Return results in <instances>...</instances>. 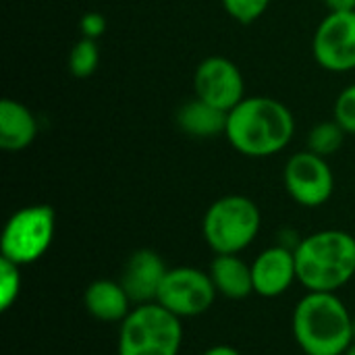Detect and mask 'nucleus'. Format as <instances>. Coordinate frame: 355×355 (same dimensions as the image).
I'll use <instances>...</instances> for the list:
<instances>
[{
	"label": "nucleus",
	"instance_id": "17",
	"mask_svg": "<svg viewBox=\"0 0 355 355\" xmlns=\"http://www.w3.org/2000/svg\"><path fill=\"white\" fill-rule=\"evenodd\" d=\"M345 129L333 119V121H322L318 125H314L308 133V150L329 158L333 154H337L345 141Z\"/></svg>",
	"mask_w": 355,
	"mask_h": 355
},
{
	"label": "nucleus",
	"instance_id": "4",
	"mask_svg": "<svg viewBox=\"0 0 355 355\" xmlns=\"http://www.w3.org/2000/svg\"><path fill=\"white\" fill-rule=\"evenodd\" d=\"M183 345L181 318L160 304L133 306L121 322L116 355H179Z\"/></svg>",
	"mask_w": 355,
	"mask_h": 355
},
{
	"label": "nucleus",
	"instance_id": "5",
	"mask_svg": "<svg viewBox=\"0 0 355 355\" xmlns=\"http://www.w3.org/2000/svg\"><path fill=\"white\" fill-rule=\"evenodd\" d=\"M262 214L248 196H223L204 214L202 233L214 254H239L260 233Z\"/></svg>",
	"mask_w": 355,
	"mask_h": 355
},
{
	"label": "nucleus",
	"instance_id": "2",
	"mask_svg": "<svg viewBox=\"0 0 355 355\" xmlns=\"http://www.w3.org/2000/svg\"><path fill=\"white\" fill-rule=\"evenodd\" d=\"M291 331L306 355H345L354 345V318L335 293L308 291L293 310Z\"/></svg>",
	"mask_w": 355,
	"mask_h": 355
},
{
	"label": "nucleus",
	"instance_id": "20",
	"mask_svg": "<svg viewBox=\"0 0 355 355\" xmlns=\"http://www.w3.org/2000/svg\"><path fill=\"white\" fill-rule=\"evenodd\" d=\"M268 4L270 0H223V8L227 10V15L241 25L258 21L266 12Z\"/></svg>",
	"mask_w": 355,
	"mask_h": 355
},
{
	"label": "nucleus",
	"instance_id": "12",
	"mask_svg": "<svg viewBox=\"0 0 355 355\" xmlns=\"http://www.w3.org/2000/svg\"><path fill=\"white\" fill-rule=\"evenodd\" d=\"M166 272L168 268L160 254H156L154 250H137L127 258L119 281L131 302L135 306H141L156 302Z\"/></svg>",
	"mask_w": 355,
	"mask_h": 355
},
{
	"label": "nucleus",
	"instance_id": "7",
	"mask_svg": "<svg viewBox=\"0 0 355 355\" xmlns=\"http://www.w3.org/2000/svg\"><path fill=\"white\" fill-rule=\"evenodd\" d=\"M216 295L218 291L208 272L193 266H177L168 268L156 304L177 318H196L214 306Z\"/></svg>",
	"mask_w": 355,
	"mask_h": 355
},
{
	"label": "nucleus",
	"instance_id": "19",
	"mask_svg": "<svg viewBox=\"0 0 355 355\" xmlns=\"http://www.w3.org/2000/svg\"><path fill=\"white\" fill-rule=\"evenodd\" d=\"M21 293V266L0 258V310L6 312Z\"/></svg>",
	"mask_w": 355,
	"mask_h": 355
},
{
	"label": "nucleus",
	"instance_id": "3",
	"mask_svg": "<svg viewBox=\"0 0 355 355\" xmlns=\"http://www.w3.org/2000/svg\"><path fill=\"white\" fill-rule=\"evenodd\" d=\"M297 281L316 293H335L355 277V237L327 229L304 237L295 245Z\"/></svg>",
	"mask_w": 355,
	"mask_h": 355
},
{
	"label": "nucleus",
	"instance_id": "25",
	"mask_svg": "<svg viewBox=\"0 0 355 355\" xmlns=\"http://www.w3.org/2000/svg\"><path fill=\"white\" fill-rule=\"evenodd\" d=\"M345 355H355V343L349 347V349H347V352H345Z\"/></svg>",
	"mask_w": 355,
	"mask_h": 355
},
{
	"label": "nucleus",
	"instance_id": "14",
	"mask_svg": "<svg viewBox=\"0 0 355 355\" xmlns=\"http://www.w3.org/2000/svg\"><path fill=\"white\" fill-rule=\"evenodd\" d=\"M208 275L218 291L227 300H245L254 293L252 264L239 258V254H214Z\"/></svg>",
	"mask_w": 355,
	"mask_h": 355
},
{
	"label": "nucleus",
	"instance_id": "24",
	"mask_svg": "<svg viewBox=\"0 0 355 355\" xmlns=\"http://www.w3.org/2000/svg\"><path fill=\"white\" fill-rule=\"evenodd\" d=\"M202 355H241L235 347H231V345H214V347H210V349H206Z\"/></svg>",
	"mask_w": 355,
	"mask_h": 355
},
{
	"label": "nucleus",
	"instance_id": "11",
	"mask_svg": "<svg viewBox=\"0 0 355 355\" xmlns=\"http://www.w3.org/2000/svg\"><path fill=\"white\" fill-rule=\"evenodd\" d=\"M252 279L256 295L266 300L281 297L297 281L295 252L283 245L260 252L252 262Z\"/></svg>",
	"mask_w": 355,
	"mask_h": 355
},
{
	"label": "nucleus",
	"instance_id": "9",
	"mask_svg": "<svg viewBox=\"0 0 355 355\" xmlns=\"http://www.w3.org/2000/svg\"><path fill=\"white\" fill-rule=\"evenodd\" d=\"M316 62L331 73L355 71V10L329 12L312 37Z\"/></svg>",
	"mask_w": 355,
	"mask_h": 355
},
{
	"label": "nucleus",
	"instance_id": "6",
	"mask_svg": "<svg viewBox=\"0 0 355 355\" xmlns=\"http://www.w3.org/2000/svg\"><path fill=\"white\" fill-rule=\"evenodd\" d=\"M56 214L48 204H33L17 210L4 225L0 237V258L29 266L37 262L52 245Z\"/></svg>",
	"mask_w": 355,
	"mask_h": 355
},
{
	"label": "nucleus",
	"instance_id": "10",
	"mask_svg": "<svg viewBox=\"0 0 355 355\" xmlns=\"http://www.w3.org/2000/svg\"><path fill=\"white\" fill-rule=\"evenodd\" d=\"M196 98L229 112L245 98V81L239 67L227 56H208L193 71Z\"/></svg>",
	"mask_w": 355,
	"mask_h": 355
},
{
	"label": "nucleus",
	"instance_id": "21",
	"mask_svg": "<svg viewBox=\"0 0 355 355\" xmlns=\"http://www.w3.org/2000/svg\"><path fill=\"white\" fill-rule=\"evenodd\" d=\"M335 121L347 135H355V83L347 85L335 100Z\"/></svg>",
	"mask_w": 355,
	"mask_h": 355
},
{
	"label": "nucleus",
	"instance_id": "22",
	"mask_svg": "<svg viewBox=\"0 0 355 355\" xmlns=\"http://www.w3.org/2000/svg\"><path fill=\"white\" fill-rule=\"evenodd\" d=\"M106 17L98 10H89L79 19V31L81 37H89V40H100L106 33Z\"/></svg>",
	"mask_w": 355,
	"mask_h": 355
},
{
	"label": "nucleus",
	"instance_id": "1",
	"mask_svg": "<svg viewBox=\"0 0 355 355\" xmlns=\"http://www.w3.org/2000/svg\"><path fill=\"white\" fill-rule=\"evenodd\" d=\"M295 133L293 112L270 96H245L227 116L225 137L248 158H268L283 152Z\"/></svg>",
	"mask_w": 355,
	"mask_h": 355
},
{
	"label": "nucleus",
	"instance_id": "13",
	"mask_svg": "<svg viewBox=\"0 0 355 355\" xmlns=\"http://www.w3.org/2000/svg\"><path fill=\"white\" fill-rule=\"evenodd\" d=\"M83 306L92 318L100 322H123L131 314V297L123 289L121 281L98 279L83 293Z\"/></svg>",
	"mask_w": 355,
	"mask_h": 355
},
{
	"label": "nucleus",
	"instance_id": "8",
	"mask_svg": "<svg viewBox=\"0 0 355 355\" xmlns=\"http://www.w3.org/2000/svg\"><path fill=\"white\" fill-rule=\"evenodd\" d=\"M283 183L291 200L304 208L324 206L335 191L333 168L329 166L327 158L310 150L295 152L287 160L283 168Z\"/></svg>",
	"mask_w": 355,
	"mask_h": 355
},
{
	"label": "nucleus",
	"instance_id": "26",
	"mask_svg": "<svg viewBox=\"0 0 355 355\" xmlns=\"http://www.w3.org/2000/svg\"><path fill=\"white\" fill-rule=\"evenodd\" d=\"M354 343H355V318H354Z\"/></svg>",
	"mask_w": 355,
	"mask_h": 355
},
{
	"label": "nucleus",
	"instance_id": "15",
	"mask_svg": "<svg viewBox=\"0 0 355 355\" xmlns=\"http://www.w3.org/2000/svg\"><path fill=\"white\" fill-rule=\"evenodd\" d=\"M37 137L35 114L17 100H2L0 104V148L4 152H21Z\"/></svg>",
	"mask_w": 355,
	"mask_h": 355
},
{
	"label": "nucleus",
	"instance_id": "23",
	"mask_svg": "<svg viewBox=\"0 0 355 355\" xmlns=\"http://www.w3.org/2000/svg\"><path fill=\"white\" fill-rule=\"evenodd\" d=\"M329 12H345L355 10V0H324Z\"/></svg>",
	"mask_w": 355,
	"mask_h": 355
},
{
	"label": "nucleus",
	"instance_id": "16",
	"mask_svg": "<svg viewBox=\"0 0 355 355\" xmlns=\"http://www.w3.org/2000/svg\"><path fill=\"white\" fill-rule=\"evenodd\" d=\"M227 116H229V112H225L200 98H191L177 110L175 121H177V127L185 135L198 137V139H210L216 135H225Z\"/></svg>",
	"mask_w": 355,
	"mask_h": 355
},
{
	"label": "nucleus",
	"instance_id": "18",
	"mask_svg": "<svg viewBox=\"0 0 355 355\" xmlns=\"http://www.w3.org/2000/svg\"><path fill=\"white\" fill-rule=\"evenodd\" d=\"M98 62H100L98 40L81 37L69 54V71L77 79H85V77L94 75L98 69Z\"/></svg>",
	"mask_w": 355,
	"mask_h": 355
}]
</instances>
